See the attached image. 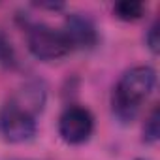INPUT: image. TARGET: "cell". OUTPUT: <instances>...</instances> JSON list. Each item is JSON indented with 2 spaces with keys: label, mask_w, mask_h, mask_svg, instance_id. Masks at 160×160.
I'll return each mask as SVG.
<instances>
[{
  "label": "cell",
  "mask_w": 160,
  "mask_h": 160,
  "mask_svg": "<svg viewBox=\"0 0 160 160\" xmlns=\"http://www.w3.org/2000/svg\"><path fill=\"white\" fill-rule=\"evenodd\" d=\"M45 85L30 81L0 108V138L8 143H25L36 136L38 115L45 106Z\"/></svg>",
  "instance_id": "1"
},
{
  "label": "cell",
  "mask_w": 160,
  "mask_h": 160,
  "mask_svg": "<svg viewBox=\"0 0 160 160\" xmlns=\"http://www.w3.org/2000/svg\"><path fill=\"white\" fill-rule=\"evenodd\" d=\"M154 85H156L154 68L139 64L126 70L119 77L111 94V111L115 119L122 124L136 121L143 104L149 100Z\"/></svg>",
  "instance_id": "2"
},
{
  "label": "cell",
  "mask_w": 160,
  "mask_h": 160,
  "mask_svg": "<svg viewBox=\"0 0 160 160\" xmlns=\"http://www.w3.org/2000/svg\"><path fill=\"white\" fill-rule=\"evenodd\" d=\"M27 47L43 62H55L72 53V45L62 28H55L45 23L27 25Z\"/></svg>",
  "instance_id": "3"
},
{
  "label": "cell",
  "mask_w": 160,
  "mask_h": 160,
  "mask_svg": "<svg viewBox=\"0 0 160 160\" xmlns=\"http://www.w3.org/2000/svg\"><path fill=\"white\" fill-rule=\"evenodd\" d=\"M58 136L68 145H83L94 132V115L85 106H68L58 117Z\"/></svg>",
  "instance_id": "4"
},
{
  "label": "cell",
  "mask_w": 160,
  "mask_h": 160,
  "mask_svg": "<svg viewBox=\"0 0 160 160\" xmlns=\"http://www.w3.org/2000/svg\"><path fill=\"white\" fill-rule=\"evenodd\" d=\"M62 32L66 34L72 51H87L98 43L96 25L83 13H70L64 21Z\"/></svg>",
  "instance_id": "5"
},
{
  "label": "cell",
  "mask_w": 160,
  "mask_h": 160,
  "mask_svg": "<svg viewBox=\"0 0 160 160\" xmlns=\"http://www.w3.org/2000/svg\"><path fill=\"white\" fill-rule=\"evenodd\" d=\"M147 6L143 2H138V0H122V2H117L113 6V15L121 21L132 23L143 17Z\"/></svg>",
  "instance_id": "6"
},
{
  "label": "cell",
  "mask_w": 160,
  "mask_h": 160,
  "mask_svg": "<svg viewBox=\"0 0 160 160\" xmlns=\"http://www.w3.org/2000/svg\"><path fill=\"white\" fill-rule=\"evenodd\" d=\"M158 122H160V119H158V108L154 106L152 111H151V115L147 117V121L143 124V141L145 143L151 145V143H156L158 141V136H160Z\"/></svg>",
  "instance_id": "7"
},
{
  "label": "cell",
  "mask_w": 160,
  "mask_h": 160,
  "mask_svg": "<svg viewBox=\"0 0 160 160\" xmlns=\"http://www.w3.org/2000/svg\"><path fill=\"white\" fill-rule=\"evenodd\" d=\"M17 64V57L15 51L12 47V43L8 42V38L0 32V66H6V68H13Z\"/></svg>",
  "instance_id": "8"
},
{
  "label": "cell",
  "mask_w": 160,
  "mask_h": 160,
  "mask_svg": "<svg viewBox=\"0 0 160 160\" xmlns=\"http://www.w3.org/2000/svg\"><path fill=\"white\" fill-rule=\"evenodd\" d=\"M145 42H147L149 49L156 55V53H158V43H160V38H158V19H154L152 25L149 27L147 36H145Z\"/></svg>",
  "instance_id": "9"
},
{
  "label": "cell",
  "mask_w": 160,
  "mask_h": 160,
  "mask_svg": "<svg viewBox=\"0 0 160 160\" xmlns=\"http://www.w3.org/2000/svg\"><path fill=\"white\" fill-rule=\"evenodd\" d=\"M138 160H143V158H138Z\"/></svg>",
  "instance_id": "10"
}]
</instances>
